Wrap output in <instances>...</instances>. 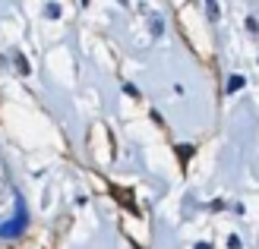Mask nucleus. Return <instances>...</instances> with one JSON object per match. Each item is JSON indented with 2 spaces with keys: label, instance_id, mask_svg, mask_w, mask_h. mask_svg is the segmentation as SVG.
Wrapping results in <instances>:
<instances>
[{
  "label": "nucleus",
  "instance_id": "nucleus-2",
  "mask_svg": "<svg viewBox=\"0 0 259 249\" xmlns=\"http://www.w3.org/2000/svg\"><path fill=\"white\" fill-rule=\"evenodd\" d=\"M243 88V76H231V82H228V91H237Z\"/></svg>",
  "mask_w": 259,
  "mask_h": 249
},
{
  "label": "nucleus",
  "instance_id": "nucleus-4",
  "mask_svg": "<svg viewBox=\"0 0 259 249\" xmlns=\"http://www.w3.org/2000/svg\"><path fill=\"white\" fill-rule=\"evenodd\" d=\"M196 249H212V246H205V243H202V246H196Z\"/></svg>",
  "mask_w": 259,
  "mask_h": 249
},
{
  "label": "nucleus",
  "instance_id": "nucleus-3",
  "mask_svg": "<svg viewBox=\"0 0 259 249\" xmlns=\"http://www.w3.org/2000/svg\"><path fill=\"white\" fill-rule=\"evenodd\" d=\"M205 4H209V16L215 19V16H218V7H215V0H205Z\"/></svg>",
  "mask_w": 259,
  "mask_h": 249
},
{
  "label": "nucleus",
  "instance_id": "nucleus-1",
  "mask_svg": "<svg viewBox=\"0 0 259 249\" xmlns=\"http://www.w3.org/2000/svg\"><path fill=\"white\" fill-rule=\"evenodd\" d=\"M25 221H29V218H25V212L19 208V215L13 218L10 224H0V237H19V230L25 227Z\"/></svg>",
  "mask_w": 259,
  "mask_h": 249
}]
</instances>
